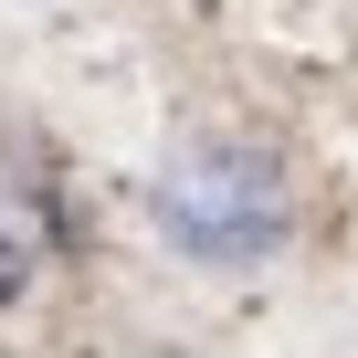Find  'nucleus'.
Wrapping results in <instances>:
<instances>
[{"label":"nucleus","mask_w":358,"mask_h":358,"mask_svg":"<svg viewBox=\"0 0 358 358\" xmlns=\"http://www.w3.org/2000/svg\"><path fill=\"white\" fill-rule=\"evenodd\" d=\"M158 232L190 253V264H253L285 243V169L243 137H190L158 169Z\"/></svg>","instance_id":"obj_1"},{"label":"nucleus","mask_w":358,"mask_h":358,"mask_svg":"<svg viewBox=\"0 0 358 358\" xmlns=\"http://www.w3.org/2000/svg\"><path fill=\"white\" fill-rule=\"evenodd\" d=\"M22 285H32V264H22V243H11V232H0V306H11Z\"/></svg>","instance_id":"obj_2"}]
</instances>
